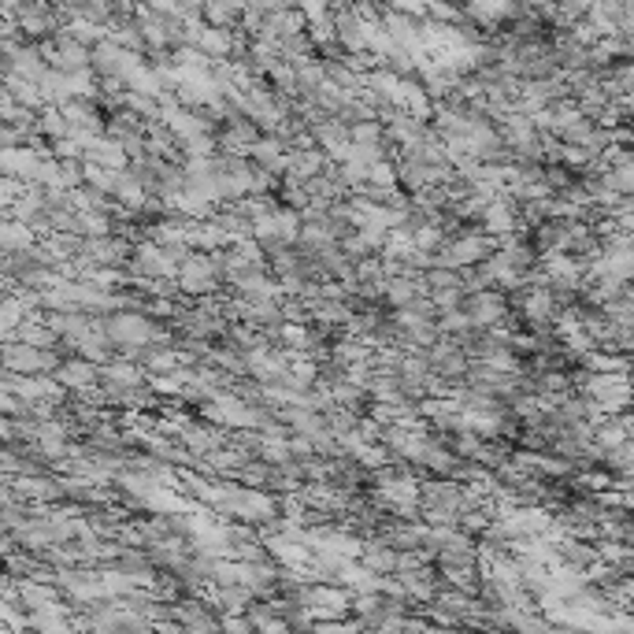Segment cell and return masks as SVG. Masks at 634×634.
<instances>
[{
	"instance_id": "obj_6",
	"label": "cell",
	"mask_w": 634,
	"mask_h": 634,
	"mask_svg": "<svg viewBox=\"0 0 634 634\" xmlns=\"http://www.w3.org/2000/svg\"><path fill=\"white\" fill-rule=\"evenodd\" d=\"M427 297V286L416 274H393L386 283V308L389 312H405V308H416L419 301Z\"/></svg>"
},
{
	"instance_id": "obj_3",
	"label": "cell",
	"mask_w": 634,
	"mask_h": 634,
	"mask_svg": "<svg viewBox=\"0 0 634 634\" xmlns=\"http://www.w3.org/2000/svg\"><path fill=\"white\" fill-rule=\"evenodd\" d=\"M141 60H145V56H134V53H127L119 42L104 37V42L93 45V63H90V71L101 78V82H123V86H127V78L141 67Z\"/></svg>"
},
{
	"instance_id": "obj_9",
	"label": "cell",
	"mask_w": 634,
	"mask_h": 634,
	"mask_svg": "<svg viewBox=\"0 0 634 634\" xmlns=\"http://www.w3.org/2000/svg\"><path fill=\"white\" fill-rule=\"evenodd\" d=\"M86 164H97V168H104V171H130V156L119 149L111 138H97V141H90V149H86Z\"/></svg>"
},
{
	"instance_id": "obj_2",
	"label": "cell",
	"mask_w": 634,
	"mask_h": 634,
	"mask_svg": "<svg viewBox=\"0 0 634 634\" xmlns=\"http://www.w3.org/2000/svg\"><path fill=\"white\" fill-rule=\"evenodd\" d=\"M63 360H67L63 349H34L26 341H5V371H12V375L53 379Z\"/></svg>"
},
{
	"instance_id": "obj_7",
	"label": "cell",
	"mask_w": 634,
	"mask_h": 634,
	"mask_svg": "<svg viewBox=\"0 0 634 634\" xmlns=\"http://www.w3.org/2000/svg\"><path fill=\"white\" fill-rule=\"evenodd\" d=\"M249 160H253L260 171H267L271 178H283V175H286V164H290V149H286L283 138H264V141L249 152Z\"/></svg>"
},
{
	"instance_id": "obj_8",
	"label": "cell",
	"mask_w": 634,
	"mask_h": 634,
	"mask_svg": "<svg viewBox=\"0 0 634 634\" xmlns=\"http://www.w3.org/2000/svg\"><path fill=\"white\" fill-rule=\"evenodd\" d=\"M0 245H5V256L34 253L37 245H42V234H37L34 226H26V223H19V219H5V226H0Z\"/></svg>"
},
{
	"instance_id": "obj_4",
	"label": "cell",
	"mask_w": 634,
	"mask_h": 634,
	"mask_svg": "<svg viewBox=\"0 0 634 634\" xmlns=\"http://www.w3.org/2000/svg\"><path fill=\"white\" fill-rule=\"evenodd\" d=\"M430 371H434V379L446 382V386L456 393V389L464 386V379H467V371H471V356H467L456 341L442 338L438 345L430 349Z\"/></svg>"
},
{
	"instance_id": "obj_11",
	"label": "cell",
	"mask_w": 634,
	"mask_h": 634,
	"mask_svg": "<svg viewBox=\"0 0 634 634\" xmlns=\"http://www.w3.org/2000/svg\"><path fill=\"white\" fill-rule=\"evenodd\" d=\"M205 23L216 26V30L242 34L237 26L245 23V8H242V5H205Z\"/></svg>"
},
{
	"instance_id": "obj_12",
	"label": "cell",
	"mask_w": 634,
	"mask_h": 634,
	"mask_svg": "<svg viewBox=\"0 0 634 634\" xmlns=\"http://www.w3.org/2000/svg\"><path fill=\"white\" fill-rule=\"evenodd\" d=\"M37 134H42V141H49V145L67 141L71 138V123H67L63 108H45L42 119H37Z\"/></svg>"
},
{
	"instance_id": "obj_1",
	"label": "cell",
	"mask_w": 634,
	"mask_h": 634,
	"mask_svg": "<svg viewBox=\"0 0 634 634\" xmlns=\"http://www.w3.org/2000/svg\"><path fill=\"white\" fill-rule=\"evenodd\" d=\"M178 290L186 297H219L223 293V279H219V267H216V253H189L178 267Z\"/></svg>"
},
{
	"instance_id": "obj_10",
	"label": "cell",
	"mask_w": 634,
	"mask_h": 634,
	"mask_svg": "<svg viewBox=\"0 0 634 634\" xmlns=\"http://www.w3.org/2000/svg\"><path fill=\"white\" fill-rule=\"evenodd\" d=\"M360 564H364L371 575H398V568H401V552H398V549H389V545H382V542H364Z\"/></svg>"
},
{
	"instance_id": "obj_13",
	"label": "cell",
	"mask_w": 634,
	"mask_h": 634,
	"mask_svg": "<svg viewBox=\"0 0 634 634\" xmlns=\"http://www.w3.org/2000/svg\"><path fill=\"white\" fill-rule=\"evenodd\" d=\"M423 286H427V297L453 293V290L464 293V286H460V271H449V267H430V271L423 274Z\"/></svg>"
},
{
	"instance_id": "obj_5",
	"label": "cell",
	"mask_w": 634,
	"mask_h": 634,
	"mask_svg": "<svg viewBox=\"0 0 634 634\" xmlns=\"http://www.w3.org/2000/svg\"><path fill=\"white\" fill-rule=\"evenodd\" d=\"M42 53H45L49 67H56V71H63V74H82V71H90V63H93V49L78 45L67 30H60L49 45H42Z\"/></svg>"
}]
</instances>
